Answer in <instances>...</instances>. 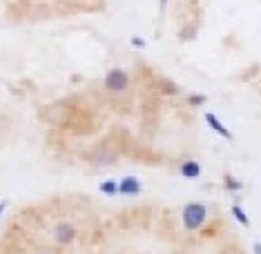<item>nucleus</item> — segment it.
Segmentation results:
<instances>
[{
	"instance_id": "nucleus-1",
	"label": "nucleus",
	"mask_w": 261,
	"mask_h": 254,
	"mask_svg": "<svg viewBox=\"0 0 261 254\" xmlns=\"http://www.w3.org/2000/svg\"><path fill=\"white\" fill-rule=\"evenodd\" d=\"M181 221L186 230H201L207 221V205L205 203H188L181 212Z\"/></svg>"
},
{
	"instance_id": "nucleus-2",
	"label": "nucleus",
	"mask_w": 261,
	"mask_h": 254,
	"mask_svg": "<svg viewBox=\"0 0 261 254\" xmlns=\"http://www.w3.org/2000/svg\"><path fill=\"white\" fill-rule=\"evenodd\" d=\"M103 85H105V90H108V92L121 94V92H125V90H127V85H129V76H127V72H123L121 67H114V69H110V72L105 74Z\"/></svg>"
},
{
	"instance_id": "nucleus-3",
	"label": "nucleus",
	"mask_w": 261,
	"mask_h": 254,
	"mask_svg": "<svg viewBox=\"0 0 261 254\" xmlns=\"http://www.w3.org/2000/svg\"><path fill=\"white\" fill-rule=\"evenodd\" d=\"M76 239V230L72 223H58V225L54 228V241L61 245H67L72 243V241Z\"/></svg>"
},
{
	"instance_id": "nucleus-4",
	"label": "nucleus",
	"mask_w": 261,
	"mask_h": 254,
	"mask_svg": "<svg viewBox=\"0 0 261 254\" xmlns=\"http://www.w3.org/2000/svg\"><path fill=\"white\" fill-rule=\"evenodd\" d=\"M118 194H123V196H136V194H141V181L136 176L121 179L118 181Z\"/></svg>"
},
{
	"instance_id": "nucleus-5",
	"label": "nucleus",
	"mask_w": 261,
	"mask_h": 254,
	"mask_svg": "<svg viewBox=\"0 0 261 254\" xmlns=\"http://www.w3.org/2000/svg\"><path fill=\"white\" fill-rule=\"evenodd\" d=\"M205 123L210 125V129H215V132L219 134V136H223V138H232V134H230V129L223 125L221 121H219V116L217 114H205Z\"/></svg>"
},
{
	"instance_id": "nucleus-6",
	"label": "nucleus",
	"mask_w": 261,
	"mask_h": 254,
	"mask_svg": "<svg viewBox=\"0 0 261 254\" xmlns=\"http://www.w3.org/2000/svg\"><path fill=\"white\" fill-rule=\"evenodd\" d=\"M201 163L199 161H186L181 165V176H186V179H199L201 176Z\"/></svg>"
},
{
	"instance_id": "nucleus-7",
	"label": "nucleus",
	"mask_w": 261,
	"mask_h": 254,
	"mask_svg": "<svg viewBox=\"0 0 261 254\" xmlns=\"http://www.w3.org/2000/svg\"><path fill=\"white\" fill-rule=\"evenodd\" d=\"M100 192L108 196H116L118 194V181H103L100 183Z\"/></svg>"
},
{
	"instance_id": "nucleus-8",
	"label": "nucleus",
	"mask_w": 261,
	"mask_h": 254,
	"mask_svg": "<svg viewBox=\"0 0 261 254\" xmlns=\"http://www.w3.org/2000/svg\"><path fill=\"white\" fill-rule=\"evenodd\" d=\"M230 212H232V216H234L237 221L241 223V225H246V228L250 225V216H248L246 212H243V210L239 208V205H232V210H230Z\"/></svg>"
},
{
	"instance_id": "nucleus-9",
	"label": "nucleus",
	"mask_w": 261,
	"mask_h": 254,
	"mask_svg": "<svg viewBox=\"0 0 261 254\" xmlns=\"http://www.w3.org/2000/svg\"><path fill=\"white\" fill-rule=\"evenodd\" d=\"M225 185H228V190H232V192H239L241 190V181H237L232 174H225Z\"/></svg>"
},
{
	"instance_id": "nucleus-10",
	"label": "nucleus",
	"mask_w": 261,
	"mask_h": 254,
	"mask_svg": "<svg viewBox=\"0 0 261 254\" xmlns=\"http://www.w3.org/2000/svg\"><path fill=\"white\" fill-rule=\"evenodd\" d=\"M129 43H132V47H136V49H145V40L139 38V36H132L129 38Z\"/></svg>"
},
{
	"instance_id": "nucleus-11",
	"label": "nucleus",
	"mask_w": 261,
	"mask_h": 254,
	"mask_svg": "<svg viewBox=\"0 0 261 254\" xmlns=\"http://www.w3.org/2000/svg\"><path fill=\"white\" fill-rule=\"evenodd\" d=\"M190 103H192V105H203L205 96H203V94H194V96H190Z\"/></svg>"
},
{
	"instance_id": "nucleus-12",
	"label": "nucleus",
	"mask_w": 261,
	"mask_h": 254,
	"mask_svg": "<svg viewBox=\"0 0 261 254\" xmlns=\"http://www.w3.org/2000/svg\"><path fill=\"white\" fill-rule=\"evenodd\" d=\"M252 252H254V254H261V243H259V241L252 245Z\"/></svg>"
},
{
	"instance_id": "nucleus-13",
	"label": "nucleus",
	"mask_w": 261,
	"mask_h": 254,
	"mask_svg": "<svg viewBox=\"0 0 261 254\" xmlns=\"http://www.w3.org/2000/svg\"><path fill=\"white\" fill-rule=\"evenodd\" d=\"M5 205L7 203H0V216H3V212H5Z\"/></svg>"
},
{
	"instance_id": "nucleus-14",
	"label": "nucleus",
	"mask_w": 261,
	"mask_h": 254,
	"mask_svg": "<svg viewBox=\"0 0 261 254\" xmlns=\"http://www.w3.org/2000/svg\"><path fill=\"white\" fill-rule=\"evenodd\" d=\"M161 3V9H165V5H168V0H159Z\"/></svg>"
},
{
	"instance_id": "nucleus-15",
	"label": "nucleus",
	"mask_w": 261,
	"mask_h": 254,
	"mask_svg": "<svg viewBox=\"0 0 261 254\" xmlns=\"http://www.w3.org/2000/svg\"><path fill=\"white\" fill-rule=\"evenodd\" d=\"M43 254H47V252H43Z\"/></svg>"
}]
</instances>
